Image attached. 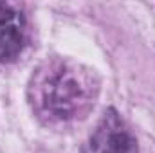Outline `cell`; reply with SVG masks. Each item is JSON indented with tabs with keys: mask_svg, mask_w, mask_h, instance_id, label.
<instances>
[{
	"mask_svg": "<svg viewBox=\"0 0 155 153\" xmlns=\"http://www.w3.org/2000/svg\"><path fill=\"white\" fill-rule=\"evenodd\" d=\"M96 74L71 60H51L35 70L29 101L35 114L47 124H67L83 119L97 99Z\"/></svg>",
	"mask_w": 155,
	"mask_h": 153,
	"instance_id": "6da1fadb",
	"label": "cell"
},
{
	"mask_svg": "<svg viewBox=\"0 0 155 153\" xmlns=\"http://www.w3.org/2000/svg\"><path fill=\"white\" fill-rule=\"evenodd\" d=\"M83 153H137V141L124 121L110 110L88 137Z\"/></svg>",
	"mask_w": 155,
	"mask_h": 153,
	"instance_id": "7a4b0ae2",
	"label": "cell"
},
{
	"mask_svg": "<svg viewBox=\"0 0 155 153\" xmlns=\"http://www.w3.org/2000/svg\"><path fill=\"white\" fill-rule=\"evenodd\" d=\"M27 38L25 16L11 4H0V65L15 61Z\"/></svg>",
	"mask_w": 155,
	"mask_h": 153,
	"instance_id": "3957f363",
	"label": "cell"
}]
</instances>
